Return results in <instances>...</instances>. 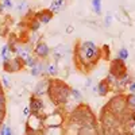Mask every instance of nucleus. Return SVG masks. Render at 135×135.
Instances as JSON below:
<instances>
[{"label": "nucleus", "instance_id": "obj_23", "mask_svg": "<svg viewBox=\"0 0 135 135\" xmlns=\"http://www.w3.org/2000/svg\"><path fill=\"white\" fill-rule=\"evenodd\" d=\"M119 132L114 127H103L101 130V135H118Z\"/></svg>", "mask_w": 135, "mask_h": 135}, {"label": "nucleus", "instance_id": "obj_26", "mask_svg": "<svg viewBox=\"0 0 135 135\" xmlns=\"http://www.w3.org/2000/svg\"><path fill=\"white\" fill-rule=\"evenodd\" d=\"M18 11H19V12H22V11H25L26 8H27V2H26V0H20V3L18 4Z\"/></svg>", "mask_w": 135, "mask_h": 135}, {"label": "nucleus", "instance_id": "obj_33", "mask_svg": "<svg viewBox=\"0 0 135 135\" xmlns=\"http://www.w3.org/2000/svg\"><path fill=\"white\" fill-rule=\"evenodd\" d=\"M73 30H74V27H73V26H68V27H66V32H68V34H72V31H73Z\"/></svg>", "mask_w": 135, "mask_h": 135}, {"label": "nucleus", "instance_id": "obj_11", "mask_svg": "<svg viewBox=\"0 0 135 135\" xmlns=\"http://www.w3.org/2000/svg\"><path fill=\"white\" fill-rule=\"evenodd\" d=\"M109 91H111V84L105 80H101L99 84H97V93L101 96V97H105L108 93H109Z\"/></svg>", "mask_w": 135, "mask_h": 135}, {"label": "nucleus", "instance_id": "obj_21", "mask_svg": "<svg viewBox=\"0 0 135 135\" xmlns=\"http://www.w3.org/2000/svg\"><path fill=\"white\" fill-rule=\"evenodd\" d=\"M126 103H127V108L135 112V93H130L128 96H126Z\"/></svg>", "mask_w": 135, "mask_h": 135}, {"label": "nucleus", "instance_id": "obj_18", "mask_svg": "<svg viewBox=\"0 0 135 135\" xmlns=\"http://www.w3.org/2000/svg\"><path fill=\"white\" fill-rule=\"evenodd\" d=\"M77 135H97L96 126H81V128L77 131Z\"/></svg>", "mask_w": 135, "mask_h": 135}, {"label": "nucleus", "instance_id": "obj_25", "mask_svg": "<svg viewBox=\"0 0 135 135\" xmlns=\"http://www.w3.org/2000/svg\"><path fill=\"white\" fill-rule=\"evenodd\" d=\"M70 96H72L73 99H76V100H81V99H83V93L78 91L77 88H72V89H70Z\"/></svg>", "mask_w": 135, "mask_h": 135}, {"label": "nucleus", "instance_id": "obj_12", "mask_svg": "<svg viewBox=\"0 0 135 135\" xmlns=\"http://www.w3.org/2000/svg\"><path fill=\"white\" fill-rule=\"evenodd\" d=\"M45 69H46V65L43 64V60H39L38 64L30 69V73H31V76H34V77H39V76L45 74Z\"/></svg>", "mask_w": 135, "mask_h": 135}, {"label": "nucleus", "instance_id": "obj_1", "mask_svg": "<svg viewBox=\"0 0 135 135\" xmlns=\"http://www.w3.org/2000/svg\"><path fill=\"white\" fill-rule=\"evenodd\" d=\"M101 57H103L101 47H97L93 41L77 42L74 47V60L77 62V66H80L83 72L88 73L91 69H93Z\"/></svg>", "mask_w": 135, "mask_h": 135}, {"label": "nucleus", "instance_id": "obj_9", "mask_svg": "<svg viewBox=\"0 0 135 135\" xmlns=\"http://www.w3.org/2000/svg\"><path fill=\"white\" fill-rule=\"evenodd\" d=\"M34 15H35V18L41 22L42 25H49L51 22V19H53V16H54V14L50 11V8H43V9L38 11L37 14H34Z\"/></svg>", "mask_w": 135, "mask_h": 135}, {"label": "nucleus", "instance_id": "obj_6", "mask_svg": "<svg viewBox=\"0 0 135 135\" xmlns=\"http://www.w3.org/2000/svg\"><path fill=\"white\" fill-rule=\"evenodd\" d=\"M26 66L25 60L15 55L14 58H9L7 61H3V70L6 73H18Z\"/></svg>", "mask_w": 135, "mask_h": 135}, {"label": "nucleus", "instance_id": "obj_24", "mask_svg": "<svg viewBox=\"0 0 135 135\" xmlns=\"http://www.w3.org/2000/svg\"><path fill=\"white\" fill-rule=\"evenodd\" d=\"M128 50L126 49V47H122L119 51H118V58H120V60H123V61H126L127 58H128Z\"/></svg>", "mask_w": 135, "mask_h": 135}, {"label": "nucleus", "instance_id": "obj_4", "mask_svg": "<svg viewBox=\"0 0 135 135\" xmlns=\"http://www.w3.org/2000/svg\"><path fill=\"white\" fill-rule=\"evenodd\" d=\"M105 108L112 112L114 115H116L118 118L123 116L124 115V112L127 109V103H126V96H122V95H118L115 97H112L108 104L105 105Z\"/></svg>", "mask_w": 135, "mask_h": 135}, {"label": "nucleus", "instance_id": "obj_17", "mask_svg": "<svg viewBox=\"0 0 135 135\" xmlns=\"http://www.w3.org/2000/svg\"><path fill=\"white\" fill-rule=\"evenodd\" d=\"M65 3H66V0H53L51 4H50V11L53 14H58L65 7Z\"/></svg>", "mask_w": 135, "mask_h": 135}, {"label": "nucleus", "instance_id": "obj_29", "mask_svg": "<svg viewBox=\"0 0 135 135\" xmlns=\"http://www.w3.org/2000/svg\"><path fill=\"white\" fill-rule=\"evenodd\" d=\"M111 23H112V16H111V15H107L105 19H104V26H105V27H109Z\"/></svg>", "mask_w": 135, "mask_h": 135}, {"label": "nucleus", "instance_id": "obj_10", "mask_svg": "<svg viewBox=\"0 0 135 135\" xmlns=\"http://www.w3.org/2000/svg\"><path fill=\"white\" fill-rule=\"evenodd\" d=\"M42 109H43V101H42L38 96L34 95V96L30 99V111L32 112L34 115H38Z\"/></svg>", "mask_w": 135, "mask_h": 135}, {"label": "nucleus", "instance_id": "obj_20", "mask_svg": "<svg viewBox=\"0 0 135 135\" xmlns=\"http://www.w3.org/2000/svg\"><path fill=\"white\" fill-rule=\"evenodd\" d=\"M38 61H39V58H38V57H35L34 54H30L28 57L25 60V64H26V66H27V68H30V69H31L32 66H35V65L38 64Z\"/></svg>", "mask_w": 135, "mask_h": 135}, {"label": "nucleus", "instance_id": "obj_8", "mask_svg": "<svg viewBox=\"0 0 135 135\" xmlns=\"http://www.w3.org/2000/svg\"><path fill=\"white\" fill-rule=\"evenodd\" d=\"M32 53H34V55H35V57H38L39 60H46L49 55H50L51 50H50V47H49V45L45 42V41H38L37 45H35V46H34V49H32Z\"/></svg>", "mask_w": 135, "mask_h": 135}, {"label": "nucleus", "instance_id": "obj_15", "mask_svg": "<svg viewBox=\"0 0 135 135\" xmlns=\"http://www.w3.org/2000/svg\"><path fill=\"white\" fill-rule=\"evenodd\" d=\"M131 81H134V78H132V76H130V74L127 73L124 77H122V78H118V80H115V85H116L119 89H123V88L128 86V84H130Z\"/></svg>", "mask_w": 135, "mask_h": 135}, {"label": "nucleus", "instance_id": "obj_32", "mask_svg": "<svg viewBox=\"0 0 135 135\" xmlns=\"http://www.w3.org/2000/svg\"><path fill=\"white\" fill-rule=\"evenodd\" d=\"M28 114H30V107H26V108L23 109V115H25V116H28Z\"/></svg>", "mask_w": 135, "mask_h": 135}, {"label": "nucleus", "instance_id": "obj_35", "mask_svg": "<svg viewBox=\"0 0 135 135\" xmlns=\"http://www.w3.org/2000/svg\"><path fill=\"white\" fill-rule=\"evenodd\" d=\"M91 84H92V78H88L85 81V86H91Z\"/></svg>", "mask_w": 135, "mask_h": 135}, {"label": "nucleus", "instance_id": "obj_27", "mask_svg": "<svg viewBox=\"0 0 135 135\" xmlns=\"http://www.w3.org/2000/svg\"><path fill=\"white\" fill-rule=\"evenodd\" d=\"M2 4L4 6V8L7 9H12L14 8V3H12V0H3Z\"/></svg>", "mask_w": 135, "mask_h": 135}, {"label": "nucleus", "instance_id": "obj_16", "mask_svg": "<svg viewBox=\"0 0 135 135\" xmlns=\"http://www.w3.org/2000/svg\"><path fill=\"white\" fill-rule=\"evenodd\" d=\"M45 74H47V76H50V77H57V76H58V64H57V62L46 64Z\"/></svg>", "mask_w": 135, "mask_h": 135}, {"label": "nucleus", "instance_id": "obj_5", "mask_svg": "<svg viewBox=\"0 0 135 135\" xmlns=\"http://www.w3.org/2000/svg\"><path fill=\"white\" fill-rule=\"evenodd\" d=\"M127 66H126V61H123L120 58H114L109 64V74H112L116 80L122 78L127 74Z\"/></svg>", "mask_w": 135, "mask_h": 135}, {"label": "nucleus", "instance_id": "obj_37", "mask_svg": "<svg viewBox=\"0 0 135 135\" xmlns=\"http://www.w3.org/2000/svg\"><path fill=\"white\" fill-rule=\"evenodd\" d=\"M0 62H2V57H0Z\"/></svg>", "mask_w": 135, "mask_h": 135}, {"label": "nucleus", "instance_id": "obj_34", "mask_svg": "<svg viewBox=\"0 0 135 135\" xmlns=\"http://www.w3.org/2000/svg\"><path fill=\"white\" fill-rule=\"evenodd\" d=\"M6 135H12V131H11V128L7 127V126H6Z\"/></svg>", "mask_w": 135, "mask_h": 135}, {"label": "nucleus", "instance_id": "obj_2", "mask_svg": "<svg viewBox=\"0 0 135 135\" xmlns=\"http://www.w3.org/2000/svg\"><path fill=\"white\" fill-rule=\"evenodd\" d=\"M70 86L65 81L58 80L55 77H51L47 80V96L55 105H64L68 103L70 97Z\"/></svg>", "mask_w": 135, "mask_h": 135}, {"label": "nucleus", "instance_id": "obj_31", "mask_svg": "<svg viewBox=\"0 0 135 135\" xmlns=\"http://www.w3.org/2000/svg\"><path fill=\"white\" fill-rule=\"evenodd\" d=\"M3 83H4V86H6V88L9 86V81H8V78H7L6 76H3Z\"/></svg>", "mask_w": 135, "mask_h": 135}, {"label": "nucleus", "instance_id": "obj_3", "mask_svg": "<svg viewBox=\"0 0 135 135\" xmlns=\"http://www.w3.org/2000/svg\"><path fill=\"white\" fill-rule=\"evenodd\" d=\"M72 122L78 123L81 126H96L95 118L92 112L88 109V107H77L70 115Z\"/></svg>", "mask_w": 135, "mask_h": 135}, {"label": "nucleus", "instance_id": "obj_28", "mask_svg": "<svg viewBox=\"0 0 135 135\" xmlns=\"http://www.w3.org/2000/svg\"><path fill=\"white\" fill-rule=\"evenodd\" d=\"M6 107V96L3 93V91H0V108Z\"/></svg>", "mask_w": 135, "mask_h": 135}, {"label": "nucleus", "instance_id": "obj_14", "mask_svg": "<svg viewBox=\"0 0 135 135\" xmlns=\"http://www.w3.org/2000/svg\"><path fill=\"white\" fill-rule=\"evenodd\" d=\"M47 91V80H41L37 85H35V89H34V95L35 96H42L45 95Z\"/></svg>", "mask_w": 135, "mask_h": 135}, {"label": "nucleus", "instance_id": "obj_36", "mask_svg": "<svg viewBox=\"0 0 135 135\" xmlns=\"http://www.w3.org/2000/svg\"><path fill=\"white\" fill-rule=\"evenodd\" d=\"M2 122H3V120H0V126H2Z\"/></svg>", "mask_w": 135, "mask_h": 135}, {"label": "nucleus", "instance_id": "obj_19", "mask_svg": "<svg viewBox=\"0 0 135 135\" xmlns=\"http://www.w3.org/2000/svg\"><path fill=\"white\" fill-rule=\"evenodd\" d=\"M27 25H28V30L31 31V32H37L38 30H39V27H41V22L35 18V15H32V18L27 22Z\"/></svg>", "mask_w": 135, "mask_h": 135}, {"label": "nucleus", "instance_id": "obj_22", "mask_svg": "<svg viewBox=\"0 0 135 135\" xmlns=\"http://www.w3.org/2000/svg\"><path fill=\"white\" fill-rule=\"evenodd\" d=\"M92 8L96 15H101V12H103V3H101V0H92Z\"/></svg>", "mask_w": 135, "mask_h": 135}, {"label": "nucleus", "instance_id": "obj_13", "mask_svg": "<svg viewBox=\"0 0 135 135\" xmlns=\"http://www.w3.org/2000/svg\"><path fill=\"white\" fill-rule=\"evenodd\" d=\"M50 54H53L54 61H55V62H58L60 60H62V58L65 57V54H66V47L62 46V45H58L57 47H54V49L51 50Z\"/></svg>", "mask_w": 135, "mask_h": 135}, {"label": "nucleus", "instance_id": "obj_7", "mask_svg": "<svg viewBox=\"0 0 135 135\" xmlns=\"http://www.w3.org/2000/svg\"><path fill=\"white\" fill-rule=\"evenodd\" d=\"M100 119H101V123H103V127H114V128H116L119 126V123H120L119 118L116 115H114L112 112H109L105 107H104V111H103V114H101Z\"/></svg>", "mask_w": 135, "mask_h": 135}, {"label": "nucleus", "instance_id": "obj_30", "mask_svg": "<svg viewBox=\"0 0 135 135\" xmlns=\"http://www.w3.org/2000/svg\"><path fill=\"white\" fill-rule=\"evenodd\" d=\"M128 89H130V93H135V80L134 81H131L130 84H128V86H127Z\"/></svg>", "mask_w": 135, "mask_h": 135}]
</instances>
